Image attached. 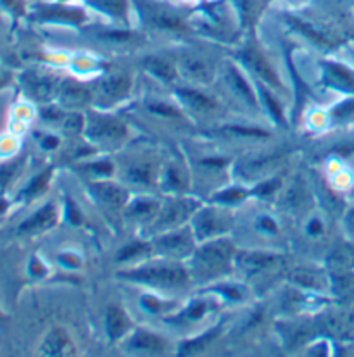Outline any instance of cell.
<instances>
[{"label": "cell", "instance_id": "obj_1", "mask_svg": "<svg viewBox=\"0 0 354 357\" xmlns=\"http://www.w3.org/2000/svg\"><path fill=\"white\" fill-rule=\"evenodd\" d=\"M133 276L142 282L159 283V285H182L187 276L180 268H145L133 273Z\"/></svg>", "mask_w": 354, "mask_h": 357}, {"label": "cell", "instance_id": "obj_2", "mask_svg": "<svg viewBox=\"0 0 354 357\" xmlns=\"http://www.w3.org/2000/svg\"><path fill=\"white\" fill-rule=\"evenodd\" d=\"M54 223H56V207L52 204H47L45 207L31 214L28 220H24L17 228V233H21V235H35V233L45 231Z\"/></svg>", "mask_w": 354, "mask_h": 357}, {"label": "cell", "instance_id": "obj_3", "mask_svg": "<svg viewBox=\"0 0 354 357\" xmlns=\"http://www.w3.org/2000/svg\"><path fill=\"white\" fill-rule=\"evenodd\" d=\"M230 252H232V247H230L228 243H214V245L206 247V249L200 252L199 262L206 266L207 269H216L218 271L220 268H225V264L228 262Z\"/></svg>", "mask_w": 354, "mask_h": 357}, {"label": "cell", "instance_id": "obj_4", "mask_svg": "<svg viewBox=\"0 0 354 357\" xmlns=\"http://www.w3.org/2000/svg\"><path fill=\"white\" fill-rule=\"evenodd\" d=\"M24 83H27V89L30 90V93L36 100H49L52 97L54 89H56L54 79L42 75H28L24 78Z\"/></svg>", "mask_w": 354, "mask_h": 357}, {"label": "cell", "instance_id": "obj_5", "mask_svg": "<svg viewBox=\"0 0 354 357\" xmlns=\"http://www.w3.org/2000/svg\"><path fill=\"white\" fill-rule=\"evenodd\" d=\"M42 352L45 356H71L73 354L71 342L68 340L64 331L54 330L52 333L47 337V340L43 342Z\"/></svg>", "mask_w": 354, "mask_h": 357}, {"label": "cell", "instance_id": "obj_6", "mask_svg": "<svg viewBox=\"0 0 354 357\" xmlns=\"http://www.w3.org/2000/svg\"><path fill=\"white\" fill-rule=\"evenodd\" d=\"M94 190L97 192L98 199L102 200L104 204L111 207H121L126 200V192L121 190L116 185H109V183H102V185H96Z\"/></svg>", "mask_w": 354, "mask_h": 357}, {"label": "cell", "instance_id": "obj_7", "mask_svg": "<svg viewBox=\"0 0 354 357\" xmlns=\"http://www.w3.org/2000/svg\"><path fill=\"white\" fill-rule=\"evenodd\" d=\"M244 61H246V63L249 64L251 68H253L254 71L261 76V78H265L266 82H270L272 85H276V86L280 85L279 79H276V76H275V71L270 68L268 63H266V61L263 59V56H259L258 52H246L244 54Z\"/></svg>", "mask_w": 354, "mask_h": 357}, {"label": "cell", "instance_id": "obj_8", "mask_svg": "<svg viewBox=\"0 0 354 357\" xmlns=\"http://www.w3.org/2000/svg\"><path fill=\"white\" fill-rule=\"evenodd\" d=\"M182 69H184L185 75L191 76L193 79H199V82H209L211 78L209 64L197 59V57H185L182 61Z\"/></svg>", "mask_w": 354, "mask_h": 357}, {"label": "cell", "instance_id": "obj_9", "mask_svg": "<svg viewBox=\"0 0 354 357\" xmlns=\"http://www.w3.org/2000/svg\"><path fill=\"white\" fill-rule=\"evenodd\" d=\"M61 97L68 105H83L89 102V92L78 83L68 82L61 86Z\"/></svg>", "mask_w": 354, "mask_h": 357}, {"label": "cell", "instance_id": "obj_10", "mask_svg": "<svg viewBox=\"0 0 354 357\" xmlns=\"http://www.w3.org/2000/svg\"><path fill=\"white\" fill-rule=\"evenodd\" d=\"M128 330V318L118 307H111L108 311V333L111 338H119Z\"/></svg>", "mask_w": 354, "mask_h": 357}, {"label": "cell", "instance_id": "obj_11", "mask_svg": "<svg viewBox=\"0 0 354 357\" xmlns=\"http://www.w3.org/2000/svg\"><path fill=\"white\" fill-rule=\"evenodd\" d=\"M92 135L104 138V140H108V138H111V140L112 138H121L125 135V126L121 123L115 121V119H98L96 126H94Z\"/></svg>", "mask_w": 354, "mask_h": 357}, {"label": "cell", "instance_id": "obj_12", "mask_svg": "<svg viewBox=\"0 0 354 357\" xmlns=\"http://www.w3.org/2000/svg\"><path fill=\"white\" fill-rule=\"evenodd\" d=\"M131 347L138 349V351H149V352H159L164 349V342L156 335L147 333V331H138L133 338H131Z\"/></svg>", "mask_w": 354, "mask_h": 357}, {"label": "cell", "instance_id": "obj_13", "mask_svg": "<svg viewBox=\"0 0 354 357\" xmlns=\"http://www.w3.org/2000/svg\"><path fill=\"white\" fill-rule=\"evenodd\" d=\"M178 96L184 98L185 104H189L192 109H196V111L207 112V111H213V109L216 107V104H214L209 97L202 96V93L199 92H193V90H180Z\"/></svg>", "mask_w": 354, "mask_h": 357}, {"label": "cell", "instance_id": "obj_14", "mask_svg": "<svg viewBox=\"0 0 354 357\" xmlns=\"http://www.w3.org/2000/svg\"><path fill=\"white\" fill-rule=\"evenodd\" d=\"M128 86L130 83L125 76H111V78L102 83V92H104L105 97L118 98L128 92Z\"/></svg>", "mask_w": 354, "mask_h": 357}, {"label": "cell", "instance_id": "obj_15", "mask_svg": "<svg viewBox=\"0 0 354 357\" xmlns=\"http://www.w3.org/2000/svg\"><path fill=\"white\" fill-rule=\"evenodd\" d=\"M163 249H166L168 252L173 254H185L191 249V238L187 236V233H180V235H170L166 238H163L161 242Z\"/></svg>", "mask_w": 354, "mask_h": 357}, {"label": "cell", "instance_id": "obj_16", "mask_svg": "<svg viewBox=\"0 0 354 357\" xmlns=\"http://www.w3.org/2000/svg\"><path fill=\"white\" fill-rule=\"evenodd\" d=\"M21 166H23L21 159H13V161L0 164V194H3V190L9 187L10 181L17 176Z\"/></svg>", "mask_w": 354, "mask_h": 357}, {"label": "cell", "instance_id": "obj_17", "mask_svg": "<svg viewBox=\"0 0 354 357\" xmlns=\"http://www.w3.org/2000/svg\"><path fill=\"white\" fill-rule=\"evenodd\" d=\"M145 68L151 73H154V75H158L159 78L166 79V82L175 78L173 66L168 63V61L159 59V57H149V59H145Z\"/></svg>", "mask_w": 354, "mask_h": 357}, {"label": "cell", "instance_id": "obj_18", "mask_svg": "<svg viewBox=\"0 0 354 357\" xmlns=\"http://www.w3.org/2000/svg\"><path fill=\"white\" fill-rule=\"evenodd\" d=\"M50 174H52V169H45L42 171V173L38 174V176H35L33 180L28 183V187L23 190V197H27V199H31V197L38 195L40 192L45 190V187L49 185V180H50Z\"/></svg>", "mask_w": 354, "mask_h": 357}, {"label": "cell", "instance_id": "obj_19", "mask_svg": "<svg viewBox=\"0 0 354 357\" xmlns=\"http://www.w3.org/2000/svg\"><path fill=\"white\" fill-rule=\"evenodd\" d=\"M223 221L221 218L214 216V214H204L202 220H199L197 229H199L200 235H211V233H216L223 229Z\"/></svg>", "mask_w": 354, "mask_h": 357}, {"label": "cell", "instance_id": "obj_20", "mask_svg": "<svg viewBox=\"0 0 354 357\" xmlns=\"http://www.w3.org/2000/svg\"><path fill=\"white\" fill-rule=\"evenodd\" d=\"M230 82H232L233 90H235L240 97H244L246 100H249L251 104H254V97H253V93H251L249 86L246 85V82L242 79V76H240L235 69H232V71H230Z\"/></svg>", "mask_w": 354, "mask_h": 357}, {"label": "cell", "instance_id": "obj_21", "mask_svg": "<svg viewBox=\"0 0 354 357\" xmlns=\"http://www.w3.org/2000/svg\"><path fill=\"white\" fill-rule=\"evenodd\" d=\"M102 9L112 14H121L125 10V0H96Z\"/></svg>", "mask_w": 354, "mask_h": 357}, {"label": "cell", "instance_id": "obj_22", "mask_svg": "<svg viewBox=\"0 0 354 357\" xmlns=\"http://www.w3.org/2000/svg\"><path fill=\"white\" fill-rule=\"evenodd\" d=\"M228 131H232V133H237V135H244V137H266L265 131L251 130V128H240V126H233V128H230Z\"/></svg>", "mask_w": 354, "mask_h": 357}, {"label": "cell", "instance_id": "obj_23", "mask_svg": "<svg viewBox=\"0 0 354 357\" xmlns=\"http://www.w3.org/2000/svg\"><path fill=\"white\" fill-rule=\"evenodd\" d=\"M14 152V144L9 137H0V155H9Z\"/></svg>", "mask_w": 354, "mask_h": 357}, {"label": "cell", "instance_id": "obj_24", "mask_svg": "<svg viewBox=\"0 0 354 357\" xmlns=\"http://www.w3.org/2000/svg\"><path fill=\"white\" fill-rule=\"evenodd\" d=\"M144 249H147V247H145V245H131V247H128V249L123 250L121 259H128V257H131V256H137V254H140Z\"/></svg>", "mask_w": 354, "mask_h": 357}, {"label": "cell", "instance_id": "obj_25", "mask_svg": "<svg viewBox=\"0 0 354 357\" xmlns=\"http://www.w3.org/2000/svg\"><path fill=\"white\" fill-rule=\"evenodd\" d=\"M154 207H156L154 204H151V202H140L133 207V213L135 214H151V211L154 209Z\"/></svg>", "mask_w": 354, "mask_h": 357}, {"label": "cell", "instance_id": "obj_26", "mask_svg": "<svg viewBox=\"0 0 354 357\" xmlns=\"http://www.w3.org/2000/svg\"><path fill=\"white\" fill-rule=\"evenodd\" d=\"M130 178L133 181H142V183H145V181L149 180V173L145 169H133L130 171Z\"/></svg>", "mask_w": 354, "mask_h": 357}, {"label": "cell", "instance_id": "obj_27", "mask_svg": "<svg viewBox=\"0 0 354 357\" xmlns=\"http://www.w3.org/2000/svg\"><path fill=\"white\" fill-rule=\"evenodd\" d=\"M276 187H279V183H276V181H270L268 185H263V187H259L258 192L261 195H268V194H272Z\"/></svg>", "mask_w": 354, "mask_h": 357}, {"label": "cell", "instance_id": "obj_28", "mask_svg": "<svg viewBox=\"0 0 354 357\" xmlns=\"http://www.w3.org/2000/svg\"><path fill=\"white\" fill-rule=\"evenodd\" d=\"M64 126H66V128L76 130L80 126V118H78V116H68V119L64 121Z\"/></svg>", "mask_w": 354, "mask_h": 357}, {"label": "cell", "instance_id": "obj_29", "mask_svg": "<svg viewBox=\"0 0 354 357\" xmlns=\"http://www.w3.org/2000/svg\"><path fill=\"white\" fill-rule=\"evenodd\" d=\"M244 195V192L240 190H233V192H226V194L220 195V200H237Z\"/></svg>", "mask_w": 354, "mask_h": 357}, {"label": "cell", "instance_id": "obj_30", "mask_svg": "<svg viewBox=\"0 0 354 357\" xmlns=\"http://www.w3.org/2000/svg\"><path fill=\"white\" fill-rule=\"evenodd\" d=\"M152 111L159 112V114H168V116H177V112L173 111V109H168V107H163V105H152Z\"/></svg>", "mask_w": 354, "mask_h": 357}, {"label": "cell", "instance_id": "obj_31", "mask_svg": "<svg viewBox=\"0 0 354 357\" xmlns=\"http://www.w3.org/2000/svg\"><path fill=\"white\" fill-rule=\"evenodd\" d=\"M9 206H10L9 200H7L6 197H3V194H0V218H2L3 214L7 213V209H9Z\"/></svg>", "mask_w": 354, "mask_h": 357}, {"label": "cell", "instance_id": "obj_32", "mask_svg": "<svg viewBox=\"0 0 354 357\" xmlns=\"http://www.w3.org/2000/svg\"><path fill=\"white\" fill-rule=\"evenodd\" d=\"M7 316H6V312L2 311V309H0V330H3V328H6V325H7Z\"/></svg>", "mask_w": 354, "mask_h": 357}, {"label": "cell", "instance_id": "obj_33", "mask_svg": "<svg viewBox=\"0 0 354 357\" xmlns=\"http://www.w3.org/2000/svg\"><path fill=\"white\" fill-rule=\"evenodd\" d=\"M7 82H9V76H7V75H0V89H2L3 85H7Z\"/></svg>", "mask_w": 354, "mask_h": 357}]
</instances>
